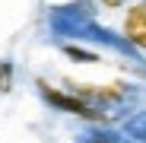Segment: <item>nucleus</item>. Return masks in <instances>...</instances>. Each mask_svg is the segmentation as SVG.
I'll list each match as a JSON object with an SVG mask.
<instances>
[{
	"label": "nucleus",
	"instance_id": "obj_4",
	"mask_svg": "<svg viewBox=\"0 0 146 143\" xmlns=\"http://www.w3.org/2000/svg\"><path fill=\"white\" fill-rule=\"evenodd\" d=\"M64 54L76 57L80 64H95V61H99V54H95V51H86V48H76V45H64Z\"/></svg>",
	"mask_w": 146,
	"mask_h": 143
},
{
	"label": "nucleus",
	"instance_id": "obj_3",
	"mask_svg": "<svg viewBox=\"0 0 146 143\" xmlns=\"http://www.w3.org/2000/svg\"><path fill=\"white\" fill-rule=\"evenodd\" d=\"M13 73H16L13 61H0V95L13 89Z\"/></svg>",
	"mask_w": 146,
	"mask_h": 143
},
{
	"label": "nucleus",
	"instance_id": "obj_2",
	"mask_svg": "<svg viewBox=\"0 0 146 143\" xmlns=\"http://www.w3.org/2000/svg\"><path fill=\"white\" fill-rule=\"evenodd\" d=\"M124 38L140 48V51H146V0H140V3H133L124 16Z\"/></svg>",
	"mask_w": 146,
	"mask_h": 143
},
{
	"label": "nucleus",
	"instance_id": "obj_5",
	"mask_svg": "<svg viewBox=\"0 0 146 143\" xmlns=\"http://www.w3.org/2000/svg\"><path fill=\"white\" fill-rule=\"evenodd\" d=\"M83 143H133V140L117 137V134H111V130H99V134H89Z\"/></svg>",
	"mask_w": 146,
	"mask_h": 143
},
{
	"label": "nucleus",
	"instance_id": "obj_1",
	"mask_svg": "<svg viewBox=\"0 0 146 143\" xmlns=\"http://www.w3.org/2000/svg\"><path fill=\"white\" fill-rule=\"evenodd\" d=\"M38 92H41V99L51 105V108H57V111L76 114V118H83V121H92V124H108V114H105L99 105L86 102L83 95H76V92L54 89L51 83H44V80H38Z\"/></svg>",
	"mask_w": 146,
	"mask_h": 143
},
{
	"label": "nucleus",
	"instance_id": "obj_6",
	"mask_svg": "<svg viewBox=\"0 0 146 143\" xmlns=\"http://www.w3.org/2000/svg\"><path fill=\"white\" fill-rule=\"evenodd\" d=\"M99 3H102V7H108V10H117V7H124L127 0H99Z\"/></svg>",
	"mask_w": 146,
	"mask_h": 143
}]
</instances>
